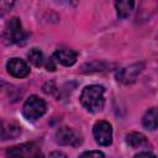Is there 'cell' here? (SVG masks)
I'll list each match as a JSON object with an SVG mask.
<instances>
[{
  "label": "cell",
  "instance_id": "obj_1",
  "mask_svg": "<svg viewBox=\"0 0 158 158\" xmlns=\"http://www.w3.org/2000/svg\"><path fill=\"white\" fill-rule=\"evenodd\" d=\"M104 93L105 89L101 85H89L86 88H84V90L81 91L80 95V101L83 104V106L91 111H99L102 109L105 99H104Z\"/></svg>",
  "mask_w": 158,
  "mask_h": 158
},
{
  "label": "cell",
  "instance_id": "obj_2",
  "mask_svg": "<svg viewBox=\"0 0 158 158\" xmlns=\"http://www.w3.org/2000/svg\"><path fill=\"white\" fill-rule=\"evenodd\" d=\"M26 38V32L17 17L10 19L2 31V40L6 44H16L23 42Z\"/></svg>",
  "mask_w": 158,
  "mask_h": 158
},
{
  "label": "cell",
  "instance_id": "obj_3",
  "mask_svg": "<svg viewBox=\"0 0 158 158\" xmlns=\"http://www.w3.org/2000/svg\"><path fill=\"white\" fill-rule=\"evenodd\" d=\"M7 156L10 158H44L40 147L33 142L21 143L7 148Z\"/></svg>",
  "mask_w": 158,
  "mask_h": 158
},
{
  "label": "cell",
  "instance_id": "obj_4",
  "mask_svg": "<svg viewBox=\"0 0 158 158\" xmlns=\"http://www.w3.org/2000/svg\"><path fill=\"white\" fill-rule=\"evenodd\" d=\"M46 109H47L46 107V102L41 98H38L36 95H32L23 104L22 114L27 120L36 121L37 118H40L46 112Z\"/></svg>",
  "mask_w": 158,
  "mask_h": 158
},
{
  "label": "cell",
  "instance_id": "obj_5",
  "mask_svg": "<svg viewBox=\"0 0 158 158\" xmlns=\"http://www.w3.org/2000/svg\"><path fill=\"white\" fill-rule=\"evenodd\" d=\"M94 137L95 141L101 146H109L112 142V128L106 121H98L94 125Z\"/></svg>",
  "mask_w": 158,
  "mask_h": 158
},
{
  "label": "cell",
  "instance_id": "obj_6",
  "mask_svg": "<svg viewBox=\"0 0 158 158\" xmlns=\"http://www.w3.org/2000/svg\"><path fill=\"white\" fill-rule=\"evenodd\" d=\"M56 139L59 144H64V146H77L81 141L80 136L69 127L59 128L56 133Z\"/></svg>",
  "mask_w": 158,
  "mask_h": 158
},
{
  "label": "cell",
  "instance_id": "obj_7",
  "mask_svg": "<svg viewBox=\"0 0 158 158\" xmlns=\"http://www.w3.org/2000/svg\"><path fill=\"white\" fill-rule=\"evenodd\" d=\"M6 69L15 78H23L30 73V68L27 63L20 58H11L6 63Z\"/></svg>",
  "mask_w": 158,
  "mask_h": 158
},
{
  "label": "cell",
  "instance_id": "obj_8",
  "mask_svg": "<svg viewBox=\"0 0 158 158\" xmlns=\"http://www.w3.org/2000/svg\"><path fill=\"white\" fill-rule=\"evenodd\" d=\"M21 133V127L14 121H5L0 118V139L16 138Z\"/></svg>",
  "mask_w": 158,
  "mask_h": 158
},
{
  "label": "cell",
  "instance_id": "obj_9",
  "mask_svg": "<svg viewBox=\"0 0 158 158\" xmlns=\"http://www.w3.org/2000/svg\"><path fill=\"white\" fill-rule=\"evenodd\" d=\"M141 70H142V64H133L127 68L120 69L116 73V78L118 81H121L123 84H130L136 80V77H137V74H139Z\"/></svg>",
  "mask_w": 158,
  "mask_h": 158
},
{
  "label": "cell",
  "instance_id": "obj_10",
  "mask_svg": "<svg viewBox=\"0 0 158 158\" xmlns=\"http://www.w3.org/2000/svg\"><path fill=\"white\" fill-rule=\"evenodd\" d=\"M53 58L63 65H73L77 62V52L69 48H58L54 52Z\"/></svg>",
  "mask_w": 158,
  "mask_h": 158
},
{
  "label": "cell",
  "instance_id": "obj_11",
  "mask_svg": "<svg viewBox=\"0 0 158 158\" xmlns=\"http://www.w3.org/2000/svg\"><path fill=\"white\" fill-rule=\"evenodd\" d=\"M142 122H143V126L146 128H149V130H156L157 128V125H158V111L156 107H152L149 109L143 118H142Z\"/></svg>",
  "mask_w": 158,
  "mask_h": 158
},
{
  "label": "cell",
  "instance_id": "obj_12",
  "mask_svg": "<svg viewBox=\"0 0 158 158\" xmlns=\"http://www.w3.org/2000/svg\"><path fill=\"white\" fill-rule=\"evenodd\" d=\"M126 141L133 148H139V147H143V146H147L148 144L147 138L142 133H138V132H132V133L127 135Z\"/></svg>",
  "mask_w": 158,
  "mask_h": 158
},
{
  "label": "cell",
  "instance_id": "obj_13",
  "mask_svg": "<svg viewBox=\"0 0 158 158\" xmlns=\"http://www.w3.org/2000/svg\"><path fill=\"white\" fill-rule=\"evenodd\" d=\"M115 6H116L117 16L121 17V19H125L132 12L135 2L133 1H116Z\"/></svg>",
  "mask_w": 158,
  "mask_h": 158
},
{
  "label": "cell",
  "instance_id": "obj_14",
  "mask_svg": "<svg viewBox=\"0 0 158 158\" xmlns=\"http://www.w3.org/2000/svg\"><path fill=\"white\" fill-rule=\"evenodd\" d=\"M27 58L28 60L36 65V67H40L44 63V57H43V53L38 49V48H32L28 53H27Z\"/></svg>",
  "mask_w": 158,
  "mask_h": 158
},
{
  "label": "cell",
  "instance_id": "obj_15",
  "mask_svg": "<svg viewBox=\"0 0 158 158\" xmlns=\"http://www.w3.org/2000/svg\"><path fill=\"white\" fill-rule=\"evenodd\" d=\"M79 158H105V157H104V153L100 151H89L83 153Z\"/></svg>",
  "mask_w": 158,
  "mask_h": 158
},
{
  "label": "cell",
  "instance_id": "obj_16",
  "mask_svg": "<svg viewBox=\"0 0 158 158\" xmlns=\"http://www.w3.org/2000/svg\"><path fill=\"white\" fill-rule=\"evenodd\" d=\"M133 158H156V156L151 152H141V153L136 154Z\"/></svg>",
  "mask_w": 158,
  "mask_h": 158
},
{
  "label": "cell",
  "instance_id": "obj_17",
  "mask_svg": "<svg viewBox=\"0 0 158 158\" xmlns=\"http://www.w3.org/2000/svg\"><path fill=\"white\" fill-rule=\"evenodd\" d=\"M49 158H67L65 154L63 152H59V151H56V152H52L49 154Z\"/></svg>",
  "mask_w": 158,
  "mask_h": 158
},
{
  "label": "cell",
  "instance_id": "obj_18",
  "mask_svg": "<svg viewBox=\"0 0 158 158\" xmlns=\"http://www.w3.org/2000/svg\"><path fill=\"white\" fill-rule=\"evenodd\" d=\"M46 68H47L48 70H54V69H56V65H54V63H53V59L47 60V63H46Z\"/></svg>",
  "mask_w": 158,
  "mask_h": 158
}]
</instances>
